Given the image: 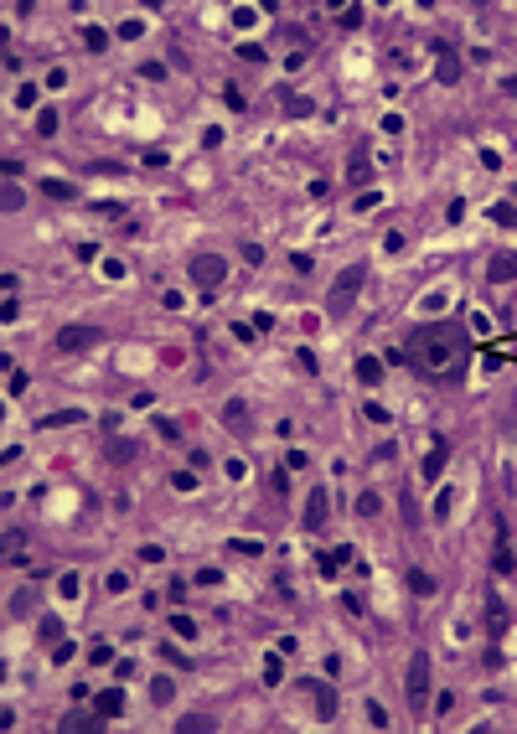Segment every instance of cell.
<instances>
[{"label":"cell","instance_id":"1","mask_svg":"<svg viewBox=\"0 0 517 734\" xmlns=\"http://www.w3.org/2000/svg\"><path fill=\"white\" fill-rule=\"evenodd\" d=\"M466 352H471V342H466V331H460L455 321H430V326H419V331L409 336V352H404V357L414 362L424 377L455 383L460 367H466Z\"/></svg>","mask_w":517,"mask_h":734},{"label":"cell","instance_id":"2","mask_svg":"<svg viewBox=\"0 0 517 734\" xmlns=\"http://www.w3.org/2000/svg\"><path fill=\"white\" fill-rule=\"evenodd\" d=\"M362 280H367V264H352V269L337 274V285H331V295H326V310H331V316H347V310H352V300H357V290H362Z\"/></svg>","mask_w":517,"mask_h":734},{"label":"cell","instance_id":"3","mask_svg":"<svg viewBox=\"0 0 517 734\" xmlns=\"http://www.w3.org/2000/svg\"><path fill=\"white\" fill-rule=\"evenodd\" d=\"M430 703V652H414L409 657V709H424Z\"/></svg>","mask_w":517,"mask_h":734},{"label":"cell","instance_id":"4","mask_svg":"<svg viewBox=\"0 0 517 734\" xmlns=\"http://www.w3.org/2000/svg\"><path fill=\"white\" fill-rule=\"evenodd\" d=\"M192 280L202 285V290H218V285L228 280V264H222L218 254H197L192 259Z\"/></svg>","mask_w":517,"mask_h":734},{"label":"cell","instance_id":"5","mask_svg":"<svg viewBox=\"0 0 517 734\" xmlns=\"http://www.w3.org/2000/svg\"><path fill=\"white\" fill-rule=\"evenodd\" d=\"M104 342V326H68L57 331V352H83V347H99Z\"/></svg>","mask_w":517,"mask_h":734},{"label":"cell","instance_id":"6","mask_svg":"<svg viewBox=\"0 0 517 734\" xmlns=\"http://www.w3.org/2000/svg\"><path fill=\"white\" fill-rule=\"evenodd\" d=\"M300 693H306V698H316V714H321V719H337V688H331V683H311V677H306V683H300Z\"/></svg>","mask_w":517,"mask_h":734},{"label":"cell","instance_id":"7","mask_svg":"<svg viewBox=\"0 0 517 734\" xmlns=\"http://www.w3.org/2000/svg\"><path fill=\"white\" fill-rule=\"evenodd\" d=\"M434 57H440V83H460V62H455V52H450V42L434 36Z\"/></svg>","mask_w":517,"mask_h":734},{"label":"cell","instance_id":"8","mask_svg":"<svg viewBox=\"0 0 517 734\" xmlns=\"http://www.w3.org/2000/svg\"><path fill=\"white\" fill-rule=\"evenodd\" d=\"M486 631H492V636L507 631V605H502L497 595H486Z\"/></svg>","mask_w":517,"mask_h":734},{"label":"cell","instance_id":"9","mask_svg":"<svg viewBox=\"0 0 517 734\" xmlns=\"http://www.w3.org/2000/svg\"><path fill=\"white\" fill-rule=\"evenodd\" d=\"M445 461H450V450H445V440H434V445H430V455H424V476H430V481H434V476H440V470H445Z\"/></svg>","mask_w":517,"mask_h":734},{"label":"cell","instance_id":"10","mask_svg":"<svg viewBox=\"0 0 517 734\" xmlns=\"http://www.w3.org/2000/svg\"><path fill=\"white\" fill-rule=\"evenodd\" d=\"M326 522V491H311V502H306V528L316 533Z\"/></svg>","mask_w":517,"mask_h":734},{"label":"cell","instance_id":"11","mask_svg":"<svg viewBox=\"0 0 517 734\" xmlns=\"http://www.w3.org/2000/svg\"><path fill=\"white\" fill-rule=\"evenodd\" d=\"M486 274H492V285L512 280V274H517V254H497V259H492V269H486Z\"/></svg>","mask_w":517,"mask_h":734},{"label":"cell","instance_id":"12","mask_svg":"<svg viewBox=\"0 0 517 734\" xmlns=\"http://www.w3.org/2000/svg\"><path fill=\"white\" fill-rule=\"evenodd\" d=\"M94 709H99V719H114L119 709H125V693H99Z\"/></svg>","mask_w":517,"mask_h":734},{"label":"cell","instance_id":"13","mask_svg":"<svg viewBox=\"0 0 517 734\" xmlns=\"http://www.w3.org/2000/svg\"><path fill=\"white\" fill-rule=\"evenodd\" d=\"M357 377H362V383L373 388L378 377H383V362H378V357H362V362H357Z\"/></svg>","mask_w":517,"mask_h":734},{"label":"cell","instance_id":"14","mask_svg":"<svg viewBox=\"0 0 517 734\" xmlns=\"http://www.w3.org/2000/svg\"><path fill=\"white\" fill-rule=\"evenodd\" d=\"M222 419H228L238 435H248V414H243V403H228V414H222Z\"/></svg>","mask_w":517,"mask_h":734},{"label":"cell","instance_id":"15","mask_svg":"<svg viewBox=\"0 0 517 734\" xmlns=\"http://www.w3.org/2000/svg\"><path fill=\"white\" fill-rule=\"evenodd\" d=\"M357 512H362V517H378V512H383V496H373V491H367L362 502H357Z\"/></svg>","mask_w":517,"mask_h":734},{"label":"cell","instance_id":"16","mask_svg":"<svg viewBox=\"0 0 517 734\" xmlns=\"http://www.w3.org/2000/svg\"><path fill=\"white\" fill-rule=\"evenodd\" d=\"M409 584H414V595H430V574H424V569H409Z\"/></svg>","mask_w":517,"mask_h":734},{"label":"cell","instance_id":"17","mask_svg":"<svg viewBox=\"0 0 517 734\" xmlns=\"http://www.w3.org/2000/svg\"><path fill=\"white\" fill-rule=\"evenodd\" d=\"M176 729H181V734H187V729L197 734V729H212V719H202V714H187V719H181V724H176Z\"/></svg>","mask_w":517,"mask_h":734},{"label":"cell","instance_id":"18","mask_svg":"<svg viewBox=\"0 0 517 734\" xmlns=\"http://www.w3.org/2000/svg\"><path fill=\"white\" fill-rule=\"evenodd\" d=\"M42 192H47V196H62V202L73 196V187H68V181H42Z\"/></svg>","mask_w":517,"mask_h":734},{"label":"cell","instance_id":"19","mask_svg":"<svg viewBox=\"0 0 517 734\" xmlns=\"http://www.w3.org/2000/svg\"><path fill=\"white\" fill-rule=\"evenodd\" d=\"M269 491H274V496L290 491V476H285V470H269Z\"/></svg>","mask_w":517,"mask_h":734},{"label":"cell","instance_id":"20","mask_svg":"<svg viewBox=\"0 0 517 734\" xmlns=\"http://www.w3.org/2000/svg\"><path fill=\"white\" fill-rule=\"evenodd\" d=\"M150 698H155V703H171V683H166V677H155V683H150Z\"/></svg>","mask_w":517,"mask_h":734},{"label":"cell","instance_id":"21","mask_svg":"<svg viewBox=\"0 0 517 734\" xmlns=\"http://www.w3.org/2000/svg\"><path fill=\"white\" fill-rule=\"evenodd\" d=\"M83 42H88V47H94V52H99L104 42H109V36H104V31H99V26H88V31H83Z\"/></svg>","mask_w":517,"mask_h":734}]
</instances>
